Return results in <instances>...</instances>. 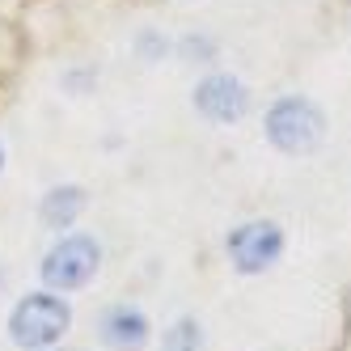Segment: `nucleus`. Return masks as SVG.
<instances>
[{"label": "nucleus", "mask_w": 351, "mask_h": 351, "mask_svg": "<svg viewBox=\"0 0 351 351\" xmlns=\"http://www.w3.org/2000/svg\"><path fill=\"white\" fill-rule=\"evenodd\" d=\"M102 339L114 351H136L148 339V317L140 309H132V305H119V309H110L102 317Z\"/></svg>", "instance_id": "obj_6"}, {"label": "nucleus", "mask_w": 351, "mask_h": 351, "mask_svg": "<svg viewBox=\"0 0 351 351\" xmlns=\"http://www.w3.org/2000/svg\"><path fill=\"white\" fill-rule=\"evenodd\" d=\"M97 263H102V250H97L93 237H64L43 258V280H47V288L72 292V288H85L93 280Z\"/></svg>", "instance_id": "obj_3"}, {"label": "nucleus", "mask_w": 351, "mask_h": 351, "mask_svg": "<svg viewBox=\"0 0 351 351\" xmlns=\"http://www.w3.org/2000/svg\"><path fill=\"white\" fill-rule=\"evenodd\" d=\"M195 106L212 123H237L250 106V97H245V85L233 81V77H208L195 89Z\"/></svg>", "instance_id": "obj_5"}, {"label": "nucleus", "mask_w": 351, "mask_h": 351, "mask_svg": "<svg viewBox=\"0 0 351 351\" xmlns=\"http://www.w3.org/2000/svg\"><path fill=\"white\" fill-rule=\"evenodd\" d=\"M68 322H72V313H68V305L60 296H47V292H34V296H26L21 305L13 309V317H9V335H13V343L17 347H51L64 330H68Z\"/></svg>", "instance_id": "obj_1"}, {"label": "nucleus", "mask_w": 351, "mask_h": 351, "mask_svg": "<svg viewBox=\"0 0 351 351\" xmlns=\"http://www.w3.org/2000/svg\"><path fill=\"white\" fill-rule=\"evenodd\" d=\"M0 161H5V153H0Z\"/></svg>", "instance_id": "obj_9"}, {"label": "nucleus", "mask_w": 351, "mask_h": 351, "mask_svg": "<svg viewBox=\"0 0 351 351\" xmlns=\"http://www.w3.org/2000/svg\"><path fill=\"white\" fill-rule=\"evenodd\" d=\"M284 250V233L275 224L258 220V224H241V229L229 237V254H233V267L241 275H254L263 267H271Z\"/></svg>", "instance_id": "obj_4"}, {"label": "nucleus", "mask_w": 351, "mask_h": 351, "mask_svg": "<svg viewBox=\"0 0 351 351\" xmlns=\"http://www.w3.org/2000/svg\"><path fill=\"white\" fill-rule=\"evenodd\" d=\"M322 132H326L322 110L305 97H284L267 114V136L280 153H309L322 144Z\"/></svg>", "instance_id": "obj_2"}, {"label": "nucleus", "mask_w": 351, "mask_h": 351, "mask_svg": "<svg viewBox=\"0 0 351 351\" xmlns=\"http://www.w3.org/2000/svg\"><path fill=\"white\" fill-rule=\"evenodd\" d=\"M81 208H85V191L81 186H56V191H47L38 216H43L47 229H68V224L81 216Z\"/></svg>", "instance_id": "obj_7"}, {"label": "nucleus", "mask_w": 351, "mask_h": 351, "mask_svg": "<svg viewBox=\"0 0 351 351\" xmlns=\"http://www.w3.org/2000/svg\"><path fill=\"white\" fill-rule=\"evenodd\" d=\"M161 351H204V330H199V322L182 317V322H173L165 339H161Z\"/></svg>", "instance_id": "obj_8"}]
</instances>
